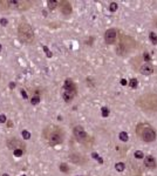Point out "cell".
<instances>
[{
    "mask_svg": "<svg viewBox=\"0 0 157 176\" xmlns=\"http://www.w3.org/2000/svg\"><path fill=\"white\" fill-rule=\"evenodd\" d=\"M73 134H74L75 139L81 143H88V141L90 140V137L88 136V134L86 133L85 129H83L81 126H76V127H74V129H73Z\"/></svg>",
    "mask_w": 157,
    "mask_h": 176,
    "instance_id": "obj_6",
    "label": "cell"
},
{
    "mask_svg": "<svg viewBox=\"0 0 157 176\" xmlns=\"http://www.w3.org/2000/svg\"><path fill=\"white\" fill-rule=\"evenodd\" d=\"M33 1L29 0H0V9L1 11H27L32 7Z\"/></svg>",
    "mask_w": 157,
    "mask_h": 176,
    "instance_id": "obj_3",
    "label": "cell"
},
{
    "mask_svg": "<svg viewBox=\"0 0 157 176\" xmlns=\"http://www.w3.org/2000/svg\"><path fill=\"white\" fill-rule=\"evenodd\" d=\"M40 100H41V99H40L39 95H35V96H32V99H30V103H32V105H38V103L40 102Z\"/></svg>",
    "mask_w": 157,
    "mask_h": 176,
    "instance_id": "obj_20",
    "label": "cell"
},
{
    "mask_svg": "<svg viewBox=\"0 0 157 176\" xmlns=\"http://www.w3.org/2000/svg\"><path fill=\"white\" fill-rule=\"evenodd\" d=\"M9 88H11V89L15 88V83H14V82H11V83H9Z\"/></svg>",
    "mask_w": 157,
    "mask_h": 176,
    "instance_id": "obj_33",
    "label": "cell"
},
{
    "mask_svg": "<svg viewBox=\"0 0 157 176\" xmlns=\"http://www.w3.org/2000/svg\"><path fill=\"white\" fill-rule=\"evenodd\" d=\"M21 135H22V139H24V140H29L30 136H32V135H30V133L28 130H22L21 131Z\"/></svg>",
    "mask_w": 157,
    "mask_h": 176,
    "instance_id": "obj_21",
    "label": "cell"
},
{
    "mask_svg": "<svg viewBox=\"0 0 157 176\" xmlns=\"http://www.w3.org/2000/svg\"><path fill=\"white\" fill-rule=\"evenodd\" d=\"M22 176H26V175H22Z\"/></svg>",
    "mask_w": 157,
    "mask_h": 176,
    "instance_id": "obj_37",
    "label": "cell"
},
{
    "mask_svg": "<svg viewBox=\"0 0 157 176\" xmlns=\"http://www.w3.org/2000/svg\"><path fill=\"white\" fill-rule=\"evenodd\" d=\"M42 135H43V139L46 140V142L48 143L49 146H53V147L62 143L65 139V133L62 130V128L54 125L47 126L43 129Z\"/></svg>",
    "mask_w": 157,
    "mask_h": 176,
    "instance_id": "obj_1",
    "label": "cell"
},
{
    "mask_svg": "<svg viewBox=\"0 0 157 176\" xmlns=\"http://www.w3.org/2000/svg\"><path fill=\"white\" fill-rule=\"evenodd\" d=\"M91 157L94 158V160H96V161H99V163H101L102 164L103 163V160L101 158V156L97 153H91Z\"/></svg>",
    "mask_w": 157,
    "mask_h": 176,
    "instance_id": "obj_19",
    "label": "cell"
},
{
    "mask_svg": "<svg viewBox=\"0 0 157 176\" xmlns=\"http://www.w3.org/2000/svg\"><path fill=\"white\" fill-rule=\"evenodd\" d=\"M7 24H8L7 19H5V18L0 19V25H1V26H7Z\"/></svg>",
    "mask_w": 157,
    "mask_h": 176,
    "instance_id": "obj_28",
    "label": "cell"
},
{
    "mask_svg": "<svg viewBox=\"0 0 157 176\" xmlns=\"http://www.w3.org/2000/svg\"><path fill=\"white\" fill-rule=\"evenodd\" d=\"M134 156H135L136 158H143L144 157V154H143L141 150H136L135 154H134Z\"/></svg>",
    "mask_w": 157,
    "mask_h": 176,
    "instance_id": "obj_24",
    "label": "cell"
},
{
    "mask_svg": "<svg viewBox=\"0 0 157 176\" xmlns=\"http://www.w3.org/2000/svg\"><path fill=\"white\" fill-rule=\"evenodd\" d=\"M149 38H150L151 42L154 43V45H156V43H157V35L154 33V32H151V33L149 34Z\"/></svg>",
    "mask_w": 157,
    "mask_h": 176,
    "instance_id": "obj_22",
    "label": "cell"
},
{
    "mask_svg": "<svg viewBox=\"0 0 157 176\" xmlns=\"http://www.w3.org/2000/svg\"><path fill=\"white\" fill-rule=\"evenodd\" d=\"M136 105L143 110L147 112H157V95L145 94L137 99Z\"/></svg>",
    "mask_w": 157,
    "mask_h": 176,
    "instance_id": "obj_4",
    "label": "cell"
},
{
    "mask_svg": "<svg viewBox=\"0 0 157 176\" xmlns=\"http://www.w3.org/2000/svg\"><path fill=\"white\" fill-rule=\"evenodd\" d=\"M155 27L157 28V19H156V20H155Z\"/></svg>",
    "mask_w": 157,
    "mask_h": 176,
    "instance_id": "obj_34",
    "label": "cell"
},
{
    "mask_svg": "<svg viewBox=\"0 0 157 176\" xmlns=\"http://www.w3.org/2000/svg\"><path fill=\"white\" fill-rule=\"evenodd\" d=\"M43 51L46 52L47 56H48V58H51V56H52V52H49V49L47 48V46H43Z\"/></svg>",
    "mask_w": 157,
    "mask_h": 176,
    "instance_id": "obj_29",
    "label": "cell"
},
{
    "mask_svg": "<svg viewBox=\"0 0 157 176\" xmlns=\"http://www.w3.org/2000/svg\"><path fill=\"white\" fill-rule=\"evenodd\" d=\"M144 164H145V167L152 169V168L156 167V161H155V158L152 156H147L144 158Z\"/></svg>",
    "mask_w": 157,
    "mask_h": 176,
    "instance_id": "obj_11",
    "label": "cell"
},
{
    "mask_svg": "<svg viewBox=\"0 0 157 176\" xmlns=\"http://www.w3.org/2000/svg\"><path fill=\"white\" fill-rule=\"evenodd\" d=\"M64 91L65 92H69V93H72V94H74V95H76V93H77L76 85L73 82V80H70V79H67L66 81H65Z\"/></svg>",
    "mask_w": 157,
    "mask_h": 176,
    "instance_id": "obj_8",
    "label": "cell"
},
{
    "mask_svg": "<svg viewBox=\"0 0 157 176\" xmlns=\"http://www.w3.org/2000/svg\"><path fill=\"white\" fill-rule=\"evenodd\" d=\"M101 110H102L101 113H102V116H103V118H107V116L109 115V109L107 108V107H103Z\"/></svg>",
    "mask_w": 157,
    "mask_h": 176,
    "instance_id": "obj_25",
    "label": "cell"
},
{
    "mask_svg": "<svg viewBox=\"0 0 157 176\" xmlns=\"http://www.w3.org/2000/svg\"><path fill=\"white\" fill-rule=\"evenodd\" d=\"M78 176H82V175H78Z\"/></svg>",
    "mask_w": 157,
    "mask_h": 176,
    "instance_id": "obj_38",
    "label": "cell"
},
{
    "mask_svg": "<svg viewBox=\"0 0 157 176\" xmlns=\"http://www.w3.org/2000/svg\"><path fill=\"white\" fill-rule=\"evenodd\" d=\"M121 85H122V86H127V85H128V81H127L125 79H122V80H121Z\"/></svg>",
    "mask_w": 157,
    "mask_h": 176,
    "instance_id": "obj_32",
    "label": "cell"
},
{
    "mask_svg": "<svg viewBox=\"0 0 157 176\" xmlns=\"http://www.w3.org/2000/svg\"><path fill=\"white\" fill-rule=\"evenodd\" d=\"M139 72H141V74H143V75H150V74H152V72H154V67H152L151 64L147 62V64H143L142 66H141Z\"/></svg>",
    "mask_w": 157,
    "mask_h": 176,
    "instance_id": "obj_10",
    "label": "cell"
},
{
    "mask_svg": "<svg viewBox=\"0 0 157 176\" xmlns=\"http://www.w3.org/2000/svg\"><path fill=\"white\" fill-rule=\"evenodd\" d=\"M74 96L75 95L72 94V93H69V92H65L62 93V97H64V100L66 101V102H69V101H72L73 99H74Z\"/></svg>",
    "mask_w": 157,
    "mask_h": 176,
    "instance_id": "obj_13",
    "label": "cell"
},
{
    "mask_svg": "<svg viewBox=\"0 0 157 176\" xmlns=\"http://www.w3.org/2000/svg\"><path fill=\"white\" fill-rule=\"evenodd\" d=\"M3 176H9V175H8V174H4Z\"/></svg>",
    "mask_w": 157,
    "mask_h": 176,
    "instance_id": "obj_35",
    "label": "cell"
},
{
    "mask_svg": "<svg viewBox=\"0 0 157 176\" xmlns=\"http://www.w3.org/2000/svg\"><path fill=\"white\" fill-rule=\"evenodd\" d=\"M0 52H1V45H0Z\"/></svg>",
    "mask_w": 157,
    "mask_h": 176,
    "instance_id": "obj_36",
    "label": "cell"
},
{
    "mask_svg": "<svg viewBox=\"0 0 157 176\" xmlns=\"http://www.w3.org/2000/svg\"><path fill=\"white\" fill-rule=\"evenodd\" d=\"M115 168H116L117 171H123V170L125 169V164H124L123 162H117V163L115 164Z\"/></svg>",
    "mask_w": 157,
    "mask_h": 176,
    "instance_id": "obj_17",
    "label": "cell"
},
{
    "mask_svg": "<svg viewBox=\"0 0 157 176\" xmlns=\"http://www.w3.org/2000/svg\"><path fill=\"white\" fill-rule=\"evenodd\" d=\"M7 121V118L4 114H0V123H5Z\"/></svg>",
    "mask_w": 157,
    "mask_h": 176,
    "instance_id": "obj_27",
    "label": "cell"
},
{
    "mask_svg": "<svg viewBox=\"0 0 157 176\" xmlns=\"http://www.w3.org/2000/svg\"><path fill=\"white\" fill-rule=\"evenodd\" d=\"M136 133H137V136L144 142H152L156 139V131L148 123H139V125H137Z\"/></svg>",
    "mask_w": 157,
    "mask_h": 176,
    "instance_id": "obj_5",
    "label": "cell"
},
{
    "mask_svg": "<svg viewBox=\"0 0 157 176\" xmlns=\"http://www.w3.org/2000/svg\"><path fill=\"white\" fill-rule=\"evenodd\" d=\"M25 153V150L22 148H17L13 150V155H14L15 157H20V156H22Z\"/></svg>",
    "mask_w": 157,
    "mask_h": 176,
    "instance_id": "obj_15",
    "label": "cell"
},
{
    "mask_svg": "<svg viewBox=\"0 0 157 176\" xmlns=\"http://www.w3.org/2000/svg\"><path fill=\"white\" fill-rule=\"evenodd\" d=\"M20 93H21V95H22V97H24V99H28V96H27V93H26V91H24V89H21V91H20Z\"/></svg>",
    "mask_w": 157,
    "mask_h": 176,
    "instance_id": "obj_31",
    "label": "cell"
},
{
    "mask_svg": "<svg viewBox=\"0 0 157 176\" xmlns=\"http://www.w3.org/2000/svg\"><path fill=\"white\" fill-rule=\"evenodd\" d=\"M21 143L19 142L18 140L15 139V137H13V139H9L8 141H7V147H8L9 149H17V146H20Z\"/></svg>",
    "mask_w": 157,
    "mask_h": 176,
    "instance_id": "obj_12",
    "label": "cell"
},
{
    "mask_svg": "<svg viewBox=\"0 0 157 176\" xmlns=\"http://www.w3.org/2000/svg\"><path fill=\"white\" fill-rule=\"evenodd\" d=\"M117 34L118 32L115 28L107 30L106 33H104V41H106L107 45H114L116 39H117Z\"/></svg>",
    "mask_w": 157,
    "mask_h": 176,
    "instance_id": "obj_7",
    "label": "cell"
},
{
    "mask_svg": "<svg viewBox=\"0 0 157 176\" xmlns=\"http://www.w3.org/2000/svg\"><path fill=\"white\" fill-rule=\"evenodd\" d=\"M18 38L25 45H32L35 41V34H34L33 27L28 24L25 19L19 22L18 26Z\"/></svg>",
    "mask_w": 157,
    "mask_h": 176,
    "instance_id": "obj_2",
    "label": "cell"
},
{
    "mask_svg": "<svg viewBox=\"0 0 157 176\" xmlns=\"http://www.w3.org/2000/svg\"><path fill=\"white\" fill-rule=\"evenodd\" d=\"M143 59H144V60L145 61H148V62H149V61H150V54H149V53H144V54H143Z\"/></svg>",
    "mask_w": 157,
    "mask_h": 176,
    "instance_id": "obj_30",
    "label": "cell"
},
{
    "mask_svg": "<svg viewBox=\"0 0 157 176\" xmlns=\"http://www.w3.org/2000/svg\"><path fill=\"white\" fill-rule=\"evenodd\" d=\"M47 5H48L49 9H54L56 7H59V1H54V0H48L47 1Z\"/></svg>",
    "mask_w": 157,
    "mask_h": 176,
    "instance_id": "obj_14",
    "label": "cell"
},
{
    "mask_svg": "<svg viewBox=\"0 0 157 176\" xmlns=\"http://www.w3.org/2000/svg\"><path fill=\"white\" fill-rule=\"evenodd\" d=\"M137 82H138V81H137V79H131V80H130V83H129L130 87H131V88H136V87H137Z\"/></svg>",
    "mask_w": 157,
    "mask_h": 176,
    "instance_id": "obj_26",
    "label": "cell"
},
{
    "mask_svg": "<svg viewBox=\"0 0 157 176\" xmlns=\"http://www.w3.org/2000/svg\"><path fill=\"white\" fill-rule=\"evenodd\" d=\"M118 139L121 140V141H123V142H127L128 139H129V136H128V134L125 133V131H121L120 135H118Z\"/></svg>",
    "mask_w": 157,
    "mask_h": 176,
    "instance_id": "obj_18",
    "label": "cell"
},
{
    "mask_svg": "<svg viewBox=\"0 0 157 176\" xmlns=\"http://www.w3.org/2000/svg\"><path fill=\"white\" fill-rule=\"evenodd\" d=\"M117 4L116 3H110V5H109V11L110 12H115L116 9H117Z\"/></svg>",
    "mask_w": 157,
    "mask_h": 176,
    "instance_id": "obj_23",
    "label": "cell"
},
{
    "mask_svg": "<svg viewBox=\"0 0 157 176\" xmlns=\"http://www.w3.org/2000/svg\"><path fill=\"white\" fill-rule=\"evenodd\" d=\"M59 6H60V11L64 15H69L72 13V5H70L69 1H60L59 3Z\"/></svg>",
    "mask_w": 157,
    "mask_h": 176,
    "instance_id": "obj_9",
    "label": "cell"
},
{
    "mask_svg": "<svg viewBox=\"0 0 157 176\" xmlns=\"http://www.w3.org/2000/svg\"><path fill=\"white\" fill-rule=\"evenodd\" d=\"M59 169H60V171H62V173H69L70 171L68 164H66V163H61L60 166H59Z\"/></svg>",
    "mask_w": 157,
    "mask_h": 176,
    "instance_id": "obj_16",
    "label": "cell"
}]
</instances>
